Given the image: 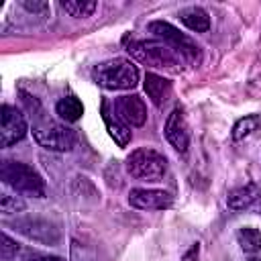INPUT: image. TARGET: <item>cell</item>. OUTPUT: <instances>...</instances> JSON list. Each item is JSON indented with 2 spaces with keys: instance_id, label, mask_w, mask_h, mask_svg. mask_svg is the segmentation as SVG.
<instances>
[{
  "instance_id": "obj_7",
  "label": "cell",
  "mask_w": 261,
  "mask_h": 261,
  "mask_svg": "<svg viewBox=\"0 0 261 261\" xmlns=\"http://www.w3.org/2000/svg\"><path fill=\"white\" fill-rule=\"evenodd\" d=\"M10 226L20 232L22 237L43 243V245H57L61 241V232L55 222L39 216H27V218H16L10 222Z\"/></svg>"
},
{
  "instance_id": "obj_10",
  "label": "cell",
  "mask_w": 261,
  "mask_h": 261,
  "mask_svg": "<svg viewBox=\"0 0 261 261\" xmlns=\"http://www.w3.org/2000/svg\"><path fill=\"white\" fill-rule=\"evenodd\" d=\"M128 204L137 210H167L173 206V196L165 190L133 188L128 192Z\"/></svg>"
},
{
  "instance_id": "obj_5",
  "label": "cell",
  "mask_w": 261,
  "mask_h": 261,
  "mask_svg": "<svg viewBox=\"0 0 261 261\" xmlns=\"http://www.w3.org/2000/svg\"><path fill=\"white\" fill-rule=\"evenodd\" d=\"M33 139L37 141L39 147L47 151H55V153L71 151L77 143V135L69 126L53 122V120H41L33 124Z\"/></svg>"
},
{
  "instance_id": "obj_1",
  "label": "cell",
  "mask_w": 261,
  "mask_h": 261,
  "mask_svg": "<svg viewBox=\"0 0 261 261\" xmlns=\"http://www.w3.org/2000/svg\"><path fill=\"white\" fill-rule=\"evenodd\" d=\"M122 43H124V49L128 51V55L147 67L165 69V71L175 73L186 63L167 43H163L159 39H135V37L126 35L122 39Z\"/></svg>"
},
{
  "instance_id": "obj_3",
  "label": "cell",
  "mask_w": 261,
  "mask_h": 261,
  "mask_svg": "<svg viewBox=\"0 0 261 261\" xmlns=\"http://www.w3.org/2000/svg\"><path fill=\"white\" fill-rule=\"evenodd\" d=\"M0 179L14 192L31 196V198H45L47 194V186L41 173L22 161L4 159L0 165Z\"/></svg>"
},
{
  "instance_id": "obj_26",
  "label": "cell",
  "mask_w": 261,
  "mask_h": 261,
  "mask_svg": "<svg viewBox=\"0 0 261 261\" xmlns=\"http://www.w3.org/2000/svg\"><path fill=\"white\" fill-rule=\"evenodd\" d=\"M245 261H261V255H251V257H247Z\"/></svg>"
},
{
  "instance_id": "obj_2",
  "label": "cell",
  "mask_w": 261,
  "mask_h": 261,
  "mask_svg": "<svg viewBox=\"0 0 261 261\" xmlns=\"http://www.w3.org/2000/svg\"><path fill=\"white\" fill-rule=\"evenodd\" d=\"M92 80L104 90H133L139 84V69L130 59L114 57L92 69Z\"/></svg>"
},
{
  "instance_id": "obj_24",
  "label": "cell",
  "mask_w": 261,
  "mask_h": 261,
  "mask_svg": "<svg viewBox=\"0 0 261 261\" xmlns=\"http://www.w3.org/2000/svg\"><path fill=\"white\" fill-rule=\"evenodd\" d=\"M22 261H65V259L63 257H57V255L39 253V251H27L22 255Z\"/></svg>"
},
{
  "instance_id": "obj_11",
  "label": "cell",
  "mask_w": 261,
  "mask_h": 261,
  "mask_svg": "<svg viewBox=\"0 0 261 261\" xmlns=\"http://www.w3.org/2000/svg\"><path fill=\"white\" fill-rule=\"evenodd\" d=\"M112 108L128 126H143L147 122V104L137 94L116 98Z\"/></svg>"
},
{
  "instance_id": "obj_12",
  "label": "cell",
  "mask_w": 261,
  "mask_h": 261,
  "mask_svg": "<svg viewBox=\"0 0 261 261\" xmlns=\"http://www.w3.org/2000/svg\"><path fill=\"white\" fill-rule=\"evenodd\" d=\"M259 200H261V190L255 184H247V186H239L228 192L226 206L232 212H243V210H249L255 204H259Z\"/></svg>"
},
{
  "instance_id": "obj_16",
  "label": "cell",
  "mask_w": 261,
  "mask_h": 261,
  "mask_svg": "<svg viewBox=\"0 0 261 261\" xmlns=\"http://www.w3.org/2000/svg\"><path fill=\"white\" fill-rule=\"evenodd\" d=\"M55 112H57V116L63 118L65 122H75V120H80L82 114H84V104H82V100L75 98V96H63V98L57 100Z\"/></svg>"
},
{
  "instance_id": "obj_9",
  "label": "cell",
  "mask_w": 261,
  "mask_h": 261,
  "mask_svg": "<svg viewBox=\"0 0 261 261\" xmlns=\"http://www.w3.org/2000/svg\"><path fill=\"white\" fill-rule=\"evenodd\" d=\"M163 135L167 139V143L179 151V153H186L188 147H190V130H188V122H186V114H184V108L175 106L167 118H165V124H163Z\"/></svg>"
},
{
  "instance_id": "obj_19",
  "label": "cell",
  "mask_w": 261,
  "mask_h": 261,
  "mask_svg": "<svg viewBox=\"0 0 261 261\" xmlns=\"http://www.w3.org/2000/svg\"><path fill=\"white\" fill-rule=\"evenodd\" d=\"M61 8L73 18H88L98 8V2H94V0H63Z\"/></svg>"
},
{
  "instance_id": "obj_17",
  "label": "cell",
  "mask_w": 261,
  "mask_h": 261,
  "mask_svg": "<svg viewBox=\"0 0 261 261\" xmlns=\"http://www.w3.org/2000/svg\"><path fill=\"white\" fill-rule=\"evenodd\" d=\"M237 243L245 253L257 255L261 253V230L255 226H241L237 230Z\"/></svg>"
},
{
  "instance_id": "obj_27",
  "label": "cell",
  "mask_w": 261,
  "mask_h": 261,
  "mask_svg": "<svg viewBox=\"0 0 261 261\" xmlns=\"http://www.w3.org/2000/svg\"><path fill=\"white\" fill-rule=\"evenodd\" d=\"M259 206H261V200H259Z\"/></svg>"
},
{
  "instance_id": "obj_13",
  "label": "cell",
  "mask_w": 261,
  "mask_h": 261,
  "mask_svg": "<svg viewBox=\"0 0 261 261\" xmlns=\"http://www.w3.org/2000/svg\"><path fill=\"white\" fill-rule=\"evenodd\" d=\"M102 118H104V124H106V130L108 135L112 137V141L118 145V147H126L130 143V126L116 114V112H110L108 108V102H102Z\"/></svg>"
},
{
  "instance_id": "obj_23",
  "label": "cell",
  "mask_w": 261,
  "mask_h": 261,
  "mask_svg": "<svg viewBox=\"0 0 261 261\" xmlns=\"http://www.w3.org/2000/svg\"><path fill=\"white\" fill-rule=\"evenodd\" d=\"M18 4H20V8H24L33 16H47L49 14V4L47 2H41V0H22Z\"/></svg>"
},
{
  "instance_id": "obj_15",
  "label": "cell",
  "mask_w": 261,
  "mask_h": 261,
  "mask_svg": "<svg viewBox=\"0 0 261 261\" xmlns=\"http://www.w3.org/2000/svg\"><path fill=\"white\" fill-rule=\"evenodd\" d=\"M179 20L194 33H206L210 29V14L202 6H188L179 10Z\"/></svg>"
},
{
  "instance_id": "obj_22",
  "label": "cell",
  "mask_w": 261,
  "mask_h": 261,
  "mask_svg": "<svg viewBox=\"0 0 261 261\" xmlns=\"http://www.w3.org/2000/svg\"><path fill=\"white\" fill-rule=\"evenodd\" d=\"M249 90L253 94H261V53L257 55V59L253 61V67H251V75H249Z\"/></svg>"
},
{
  "instance_id": "obj_25",
  "label": "cell",
  "mask_w": 261,
  "mask_h": 261,
  "mask_svg": "<svg viewBox=\"0 0 261 261\" xmlns=\"http://www.w3.org/2000/svg\"><path fill=\"white\" fill-rule=\"evenodd\" d=\"M179 261H200V243H192Z\"/></svg>"
},
{
  "instance_id": "obj_6",
  "label": "cell",
  "mask_w": 261,
  "mask_h": 261,
  "mask_svg": "<svg viewBox=\"0 0 261 261\" xmlns=\"http://www.w3.org/2000/svg\"><path fill=\"white\" fill-rule=\"evenodd\" d=\"M149 33H153L159 41L167 43L186 63H198L200 61V47L196 45V41H192L188 35L179 33L173 24H169L167 20H151L149 22Z\"/></svg>"
},
{
  "instance_id": "obj_8",
  "label": "cell",
  "mask_w": 261,
  "mask_h": 261,
  "mask_svg": "<svg viewBox=\"0 0 261 261\" xmlns=\"http://www.w3.org/2000/svg\"><path fill=\"white\" fill-rule=\"evenodd\" d=\"M29 133L27 118L22 110L10 104H2L0 108V145L2 147H12L18 141H22Z\"/></svg>"
},
{
  "instance_id": "obj_20",
  "label": "cell",
  "mask_w": 261,
  "mask_h": 261,
  "mask_svg": "<svg viewBox=\"0 0 261 261\" xmlns=\"http://www.w3.org/2000/svg\"><path fill=\"white\" fill-rule=\"evenodd\" d=\"M27 208V202L20 198V196H10V194H2L0 198V212L4 216H10V214H18Z\"/></svg>"
},
{
  "instance_id": "obj_21",
  "label": "cell",
  "mask_w": 261,
  "mask_h": 261,
  "mask_svg": "<svg viewBox=\"0 0 261 261\" xmlns=\"http://www.w3.org/2000/svg\"><path fill=\"white\" fill-rule=\"evenodd\" d=\"M20 251V245L8 234V232H2V245H0V259L2 261H12L16 257V253Z\"/></svg>"
},
{
  "instance_id": "obj_4",
  "label": "cell",
  "mask_w": 261,
  "mask_h": 261,
  "mask_svg": "<svg viewBox=\"0 0 261 261\" xmlns=\"http://www.w3.org/2000/svg\"><path fill=\"white\" fill-rule=\"evenodd\" d=\"M124 169L130 177L141 181H161L167 173V159L163 153L151 147H139L130 151L124 161Z\"/></svg>"
},
{
  "instance_id": "obj_14",
  "label": "cell",
  "mask_w": 261,
  "mask_h": 261,
  "mask_svg": "<svg viewBox=\"0 0 261 261\" xmlns=\"http://www.w3.org/2000/svg\"><path fill=\"white\" fill-rule=\"evenodd\" d=\"M143 88H145V94L147 98L155 104V106H163L169 96H171V82L165 80L163 75H157L153 71H149L143 80Z\"/></svg>"
},
{
  "instance_id": "obj_18",
  "label": "cell",
  "mask_w": 261,
  "mask_h": 261,
  "mask_svg": "<svg viewBox=\"0 0 261 261\" xmlns=\"http://www.w3.org/2000/svg\"><path fill=\"white\" fill-rule=\"evenodd\" d=\"M261 126V114H247L243 118H239L230 130V137L234 143H241L245 139H249L257 128Z\"/></svg>"
}]
</instances>
